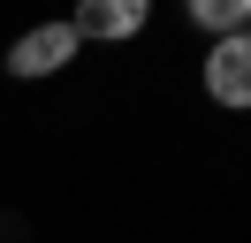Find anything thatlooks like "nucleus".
I'll return each instance as SVG.
<instances>
[{
	"instance_id": "nucleus-1",
	"label": "nucleus",
	"mask_w": 251,
	"mask_h": 243,
	"mask_svg": "<svg viewBox=\"0 0 251 243\" xmlns=\"http://www.w3.org/2000/svg\"><path fill=\"white\" fill-rule=\"evenodd\" d=\"M76 61V30L69 23H31L16 46H8V76H53Z\"/></svg>"
},
{
	"instance_id": "nucleus-2",
	"label": "nucleus",
	"mask_w": 251,
	"mask_h": 243,
	"mask_svg": "<svg viewBox=\"0 0 251 243\" xmlns=\"http://www.w3.org/2000/svg\"><path fill=\"white\" fill-rule=\"evenodd\" d=\"M205 91H213V106H244L251 99V46L244 38H221L205 53Z\"/></svg>"
},
{
	"instance_id": "nucleus-3",
	"label": "nucleus",
	"mask_w": 251,
	"mask_h": 243,
	"mask_svg": "<svg viewBox=\"0 0 251 243\" xmlns=\"http://www.w3.org/2000/svg\"><path fill=\"white\" fill-rule=\"evenodd\" d=\"M69 30H76V46L84 38H137L145 30V0H84L69 15Z\"/></svg>"
},
{
	"instance_id": "nucleus-4",
	"label": "nucleus",
	"mask_w": 251,
	"mask_h": 243,
	"mask_svg": "<svg viewBox=\"0 0 251 243\" xmlns=\"http://www.w3.org/2000/svg\"><path fill=\"white\" fill-rule=\"evenodd\" d=\"M190 23H198V30H221V38H244L251 8H244V0H190Z\"/></svg>"
}]
</instances>
